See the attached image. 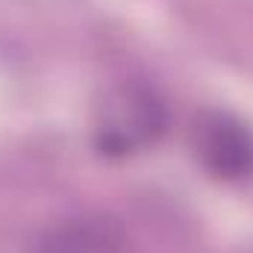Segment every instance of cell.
Returning a JSON list of instances; mask_svg holds the SVG:
<instances>
[{
  "label": "cell",
  "mask_w": 253,
  "mask_h": 253,
  "mask_svg": "<svg viewBox=\"0 0 253 253\" xmlns=\"http://www.w3.org/2000/svg\"><path fill=\"white\" fill-rule=\"evenodd\" d=\"M165 129L162 100L135 83L112 85L94 115V141L106 156H126L144 144H153Z\"/></svg>",
  "instance_id": "1"
},
{
  "label": "cell",
  "mask_w": 253,
  "mask_h": 253,
  "mask_svg": "<svg viewBox=\"0 0 253 253\" xmlns=\"http://www.w3.org/2000/svg\"><path fill=\"white\" fill-rule=\"evenodd\" d=\"M194 153L200 165L221 180L253 174V132L230 112H203L194 121Z\"/></svg>",
  "instance_id": "2"
},
{
  "label": "cell",
  "mask_w": 253,
  "mask_h": 253,
  "mask_svg": "<svg viewBox=\"0 0 253 253\" xmlns=\"http://www.w3.org/2000/svg\"><path fill=\"white\" fill-rule=\"evenodd\" d=\"M121 248L124 233L112 218L85 215L50 227L39 239L36 253H121Z\"/></svg>",
  "instance_id": "3"
}]
</instances>
